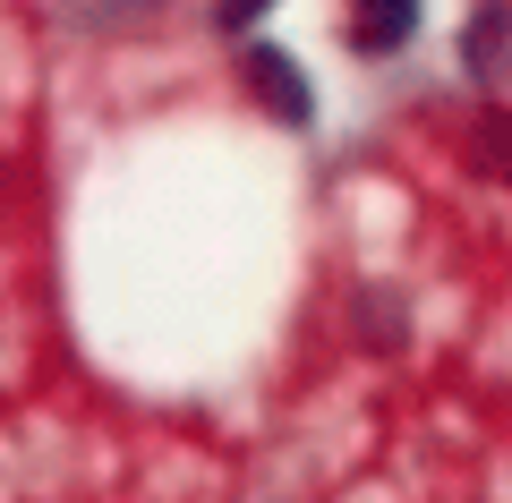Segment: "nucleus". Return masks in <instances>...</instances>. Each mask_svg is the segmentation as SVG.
Listing matches in <instances>:
<instances>
[{"label":"nucleus","instance_id":"5","mask_svg":"<svg viewBox=\"0 0 512 503\" xmlns=\"http://www.w3.org/2000/svg\"><path fill=\"white\" fill-rule=\"evenodd\" d=\"M265 9H274V0H222V26H231V35H248Z\"/></svg>","mask_w":512,"mask_h":503},{"label":"nucleus","instance_id":"3","mask_svg":"<svg viewBox=\"0 0 512 503\" xmlns=\"http://www.w3.org/2000/svg\"><path fill=\"white\" fill-rule=\"evenodd\" d=\"M470 154L487 162V171H512V120H478V137H470Z\"/></svg>","mask_w":512,"mask_h":503},{"label":"nucleus","instance_id":"1","mask_svg":"<svg viewBox=\"0 0 512 503\" xmlns=\"http://www.w3.org/2000/svg\"><path fill=\"white\" fill-rule=\"evenodd\" d=\"M248 94L274 111V120H291V128L316 111V94H308V77H299V60L274 52V43H256V52H248Z\"/></svg>","mask_w":512,"mask_h":503},{"label":"nucleus","instance_id":"4","mask_svg":"<svg viewBox=\"0 0 512 503\" xmlns=\"http://www.w3.org/2000/svg\"><path fill=\"white\" fill-rule=\"evenodd\" d=\"M461 52H470V69H495V52H504V9H487V18L470 26V43H461Z\"/></svg>","mask_w":512,"mask_h":503},{"label":"nucleus","instance_id":"2","mask_svg":"<svg viewBox=\"0 0 512 503\" xmlns=\"http://www.w3.org/2000/svg\"><path fill=\"white\" fill-rule=\"evenodd\" d=\"M419 35V0H350V43L359 52H402V43Z\"/></svg>","mask_w":512,"mask_h":503}]
</instances>
